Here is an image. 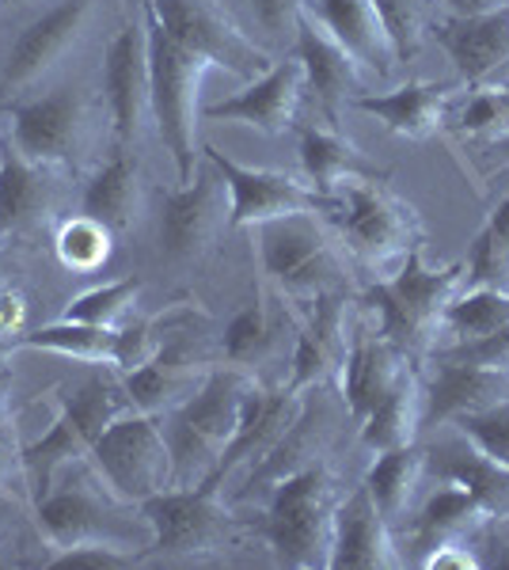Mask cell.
<instances>
[{"label": "cell", "mask_w": 509, "mask_h": 570, "mask_svg": "<svg viewBox=\"0 0 509 570\" xmlns=\"http://www.w3.org/2000/svg\"><path fill=\"white\" fill-rule=\"evenodd\" d=\"M16 475H23V453H16L12 445H8V438L0 434V499H12V483Z\"/></svg>", "instance_id": "obj_50"}, {"label": "cell", "mask_w": 509, "mask_h": 570, "mask_svg": "<svg viewBox=\"0 0 509 570\" xmlns=\"http://www.w3.org/2000/svg\"><path fill=\"white\" fill-rule=\"evenodd\" d=\"M339 502V483L323 461L277 483L266 494V510L258 521V537L266 540L274 563L293 570L331 567Z\"/></svg>", "instance_id": "obj_2"}, {"label": "cell", "mask_w": 509, "mask_h": 570, "mask_svg": "<svg viewBox=\"0 0 509 570\" xmlns=\"http://www.w3.org/2000/svg\"><path fill=\"white\" fill-rule=\"evenodd\" d=\"M438 42L446 46L460 77L468 85H483L490 72L509 66V8L487 16H452L438 27Z\"/></svg>", "instance_id": "obj_27"}, {"label": "cell", "mask_w": 509, "mask_h": 570, "mask_svg": "<svg viewBox=\"0 0 509 570\" xmlns=\"http://www.w3.org/2000/svg\"><path fill=\"white\" fill-rule=\"evenodd\" d=\"M419 563L425 570H476V567H483L476 551H471L460 537H446L433 548H425V556L419 559Z\"/></svg>", "instance_id": "obj_48"}, {"label": "cell", "mask_w": 509, "mask_h": 570, "mask_svg": "<svg viewBox=\"0 0 509 570\" xmlns=\"http://www.w3.org/2000/svg\"><path fill=\"white\" fill-rule=\"evenodd\" d=\"M145 209V168L134 153L110 156L80 190V214L96 217L110 233H126L141 220Z\"/></svg>", "instance_id": "obj_29"}, {"label": "cell", "mask_w": 509, "mask_h": 570, "mask_svg": "<svg viewBox=\"0 0 509 570\" xmlns=\"http://www.w3.org/2000/svg\"><path fill=\"white\" fill-rule=\"evenodd\" d=\"M407 370H411V354L403 346H395L392 338H384L381 331L354 335V346H350V357L339 376L342 400L358 419H365Z\"/></svg>", "instance_id": "obj_26"}, {"label": "cell", "mask_w": 509, "mask_h": 570, "mask_svg": "<svg viewBox=\"0 0 509 570\" xmlns=\"http://www.w3.org/2000/svg\"><path fill=\"white\" fill-rule=\"evenodd\" d=\"M509 327V289L498 285H464L446 308V331L457 343H476Z\"/></svg>", "instance_id": "obj_37"}, {"label": "cell", "mask_w": 509, "mask_h": 570, "mask_svg": "<svg viewBox=\"0 0 509 570\" xmlns=\"http://www.w3.org/2000/svg\"><path fill=\"white\" fill-rule=\"evenodd\" d=\"M164 346V335L156 331L153 320H126L115 335V370L118 373H134L141 365H149Z\"/></svg>", "instance_id": "obj_45"}, {"label": "cell", "mask_w": 509, "mask_h": 570, "mask_svg": "<svg viewBox=\"0 0 509 570\" xmlns=\"http://www.w3.org/2000/svg\"><path fill=\"white\" fill-rule=\"evenodd\" d=\"M422 422H425V384L419 381V373L407 370L400 381L392 384V392L361 419V441H365L373 453L414 445Z\"/></svg>", "instance_id": "obj_31"}, {"label": "cell", "mask_w": 509, "mask_h": 570, "mask_svg": "<svg viewBox=\"0 0 509 570\" xmlns=\"http://www.w3.org/2000/svg\"><path fill=\"white\" fill-rule=\"evenodd\" d=\"M373 4L381 12L388 35H392L400 61L414 58L422 50V35H425V16L419 0H373Z\"/></svg>", "instance_id": "obj_44"}, {"label": "cell", "mask_w": 509, "mask_h": 570, "mask_svg": "<svg viewBox=\"0 0 509 570\" xmlns=\"http://www.w3.org/2000/svg\"><path fill=\"white\" fill-rule=\"evenodd\" d=\"M449 483H460L464 491H471L487 510H498V502L509 499V472L498 464H490L483 453H476V449L452 456Z\"/></svg>", "instance_id": "obj_42"}, {"label": "cell", "mask_w": 509, "mask_h": 570, "mask_svg": "<svg viewBox=\"0 0 509 570\" xmlns=\"http://www.w3.org/2000/svg\"><path fill=\"white\" fill-rule=\"evenodd\" d=\"M452 88L438 80H407V85L381 91V96H354V107L384 122V130L407 141H430L433 134L446 126Z\"/></svg>", "instance_id": "obj_24"}, {"label": "cell", "mask_w": 509, "mask_h": 570, "mask_svg": "<svg viewBox=\"0 0 509 570\" xmlns=\"http://www.w3.org/2000/svg\"><path fill=\"white\" fill-rule=\"evenodd\" d=\"M301 411H304V392H293L290 384H282V389H266V384L255 381L252 392H247V400H244V411H239L236 434L225 445V453H221V461H217V472H213L206 483L221 491V483H225L236 468H247V472H252V468L271 453L277 441L290 434L293 422L301 419Z\"/></svg>", "instance_id": "obj_18"}, {"label": "cell", "mask_w": 509, "mask_h": 570, "mask_svg": "<svg viewBox=\"0 0 509 570\" xmlns=\"http://www.w3.org/2000/svg\"><path fill=\"white\" fill-rule=\"evenodd\" d=\"M115 335H118V327L110 331V327L77 324V320H58V324L23 331V335L16 338V351H46V354L72 357V362L110 365V370H115Z\"/></svg>", "instance_id": "obj_35"}, {"label": "cell", "mask_w": 509, "mask_h": 570, "mask_svg": "<svg viewBox=\"0 0 509 570\" xmlns=\"http://www.w3.org/2000/svg\"><path fill=\"white\" fill-rule=\"evenodd\" d=\"M301 168L320 195H327L335 183L350 176H384L376 164L365 160V153L354 141H346L327 126H301Z\"/></svg>", "instance_id": "obj_34"}, {"label": "cell", "mask_w": 509, "mask_h": 570, "mask_svg": "<svg viewBox=\"0 0 509 570\" xmlns=\"http://www.w3.org/2000/svg\"><path fill=\"white\" fill-rule=\"evenodd\" d=\"M153 525V544L137 563H206L233 548L236 518L217 487H172L141 502Z\"/></svg>", "instance_id": "obj_8"}, {"label": "cell", "mask_w": 509, "mask_h": 570, "mask_svg": "<svg viewBox=\"0 0 509 570\" xmlns=\"http://www.w3.org/2000/svg\"><path fill=\"white\" fill-rule=\"evenodd\" d=\"M381 179L384 176H350L335 183L327 190L331 209L323 214L339 228L350 252L376 271L403 263L422 240L414 209L403 198H395Z\"/></svg>", "instance_id": "obj_7"}, {"label": "cell", "mask_w": 509, "mask_h": 570, "mask_svg": "<svg viewBox=\"0 0 509 570\" xmlns=\"http://www.w3.org/2000/svg\"><path fill=\"white\" fill-rule=\"evenodd\" d=\"M134 411L137 407L118 370H99L88 381H80L77 389L65 392L50 434L23 449V480L31 483L35 499L50 491L61 472L88 461V453L107 434V426H115L118 419L134 415Z\"/></svg>", "instance_id": "obj_1"}, {"label": "cell", "mask_w": 509, "mask_h": 570, "mask_svg": "<svg viewBox=\"0 0 509 570\" xmlns=\"http://www.w3.org/2000/svg\"><path fill=\"white\" fill-rule=\"evenodd\" d=\"M452 16L468 20V16H487V12H498V8H509V0H441Z\"/></svg>", "instance_id": "obj_51"}, {"label": "cell", "mask_w": 509, "mask_h": 570, "mask_svg": "<svg viewBox=\"0 0 509 570\" xmlns=\"http://www.w3.org/2000/svg\"><path fill=\"white\" fill-rule=\"evenodd\" d=\"M293 53H297L304 66L309 91H316V99L327 110H335L339 104H354V96H361V69L354 66V58L309 12L297 23Z\"/></svg>", "instance_id": "obj_28"}, {"label": "cell", "mask_w": 509, "mask_h": 570, "mask_svg": "<svg viewBox=\"0 0 509 570\" xmlns=\"http://www.w3.org/2000/svg\"><path fill=\"white\" fill-rule=\"evenodd\" d=\"M53 202V168L27 160L12 141H0V240L35 225Z\"/></svg>", "instance_id": "obj_30"}, {"label": "cell", "mask_w": 509, "mask_h": 570, "mask_svg": "<svg viewBox=\"0 0 509 570\" xmlns=\"http://www.w3.org/2000/svg\"><path fill=\"white\" fill-rule=\"evenodd\" d=\"M464 285H498V289H509V195L498 202L487 228L476 236Z\"/></svg>", "instance_id": "obj_40"}, {"label": "cell", "mask_w": 509, "mask_h": 570, "mask_svg": "<svg viewBox=\"0 0 509 570\" xmlns=\"http://www.w3.org/2000/svg\"><path fill=\"white\" fill-rule=\"evenodd\" d=\"M509 395V373L483 370V365L457 362L438 354L433 376L425 384V422H452L468 411L490 407Z\"/></svg>", "instance_id": "obj_25"}, {"label": "cell", "mask_w": 509, "mask_h": 570, "mask_svg": "<svg viewBox=\"0 0 509 570\" xmlns=\"http://www.w3.org/2000/svg\"><path fill=\"white\" fill-rule=\"evenodd\" d=\"M502 567H509V548H506V556H502Z\"/></svg>", "instance_id": "obj_55"}, {"label": "cell", "mask_w": 509, "mask_h": 570, "mask_svg": "<svg viewBox=\"0 0 509 570\" xmlns=\"http://www.w3.org/2000/svg\"><path fill=\"white\" fill-rule=\"evenodd\" d=\"M468 266H425L422 247L400 263L392 278H381L365 293V301L381 312V335L403 346L407 354H425L438 346V335L446 331L449 301L464 289Z\"/></svg>", "instance_id": "obj_6"}, {"label": "cell", "mask_w": 509, "mask_h": 570, "mask_svg": "<svg viewBox=\"0 0 509 570\" xmlns=\"http://www.w3.org/2000/svg\"><path fill=\"white\" fill-rule=\"evenodd\" d=\"M457 434L468 441L476 453H483L490 464L506 468L509 472V395L490 407L468 411V415L452 419Z\"/></svg>", "instance_id": "obj_41"}, {"label": "cell", "mask_w": 509, "mask_h": 570, "mask_svg": "<svg viewBox=\"0 0 509 570\" xmlns=\"http://www.w3.org/2000/svg\"><path fill=\"white\" fill-rule=\"evenodd\" d=\"M460 134L506 137L509 134V88H479L457 115Z\"/></svg>", "instance_id": "obj_43"}, {"label": "cell", "mask_w": 509, "mask_h": 570, "mask_svg": "<svg viewBox=\"0 0 509 570\" xmlns=\"http://www.w3.org/2000/svg\"><path fill=\"white\" fill-rule=\"evenodd\" d=\"M247 4H252V16H255L258 31H263L266 46H277V50L293 46L309 0H247Z\"/></svg>", "instance_id": "obj_46"}, {"label": "cell", "mask_w": 509, "mask_h": 570, "mask_svg": "<svg viewBox=\"0 0 509 570\" xmlns=\"http://www.w3.org/2000/svg\"><path fill=\"white\" fill-rule=\"evenodd\" d=\"M141 289H145L141 278L107 282V285H99V289H88V293H80V297H72L69 305L61 308V320H77V324L115 331V327H123L126 320H134Z\"/></svg>", "instance_id": "obj_39"}, {"label": "cell", "mask_w": 509, "mask_h": 570, "mask_svg": "<svg viewBox=\"0 0 509 570\" xmlns=\"http://www.w3.org/2000/svg\"><path fill=\"white\" fill-rule=\"evenodd\" d=\"M137 556L129 551H118V548H107V544H85V548H65V551H53L46 559V567H88V570H118V567H134Z\"/></svg>", "instance_id": "obj_47"}, {"label": "cell", "mask_w": 509, "mask_h": 570, "mask_svg": "<svg viewBox=\"0 0 509 570\" xmlns=\"http://www.w3.org/2000/svg\"><path fill=\"white\" fill-rule=\"evenodd\" d=\"M483 518H490L487 505L471 491H464L460 483H449V487H441V491H433L430 499L422 502V510L414 513V540H419V548L425 551L446 537H460L468 525H476V521H483Z\"/></svg>", "instance_id": "obj_36"}, {"label": "cell", "mask_w": 509, "mask_h": 570, "mask_svg": "<svg viewBox=\"0 0 509 570\" xmlns=\"http://www.w3.org/2000/svg\"><path fill=\"white\" fill-rule=\"evenodd\" d=\"M53 252L58 263L72 274H96L99 266H107L110 252H115V233L107 225H99L96 217L77 214L61 220L53 233Z\"/></svg>", "instance_id": "obj_38"}, {"label": "cell", "mask_w": 509, "mask_h": 570, "mask_svg": "<svg viewBox=\"0 0 509 570\" xmlns=\"http://www.w3.org/2000/svg\"><path fill=\"white\" fill-rule=\"evenodd\" d=\"M327 434H331V430L323 426V419H312L309 403H304L301 419L293 422L290 434L277 441L271 453H266L263 461L247 472L239 499H252V494H271L282 480H290V475L304 472V468L320 464L323 449H327Z\"/></svg>", "instance_id": "obj_32"}, {"label": "cell", "mask_w": 509, "mask_h": 570, "mask_svg": "<svg viewBox=\"0 0 509 570\" xmlns=\"http://www.w3.org/2000/svg\"><path fill=\"white\" fill-rule=\"evenodd\" d=\"M0 285H4V271H0Z\"/></svg>", "instance_id": "obj_56"}, {"label": "cell", "mask_w": 509, "mask_h": 570, "mask_svg": "<svg viewBox=\"0 0 509 570\" xmlns=\"http://www.w3.org/2000/svg\"><path fill=\"white\" fill-rule=\"evenodd\" d=\"M202 156L221 171V179L228 183V228H258L266 220L290 217V214H327L331 198L320 195L309 179L285 176V171H266V168H244L233 156H225L217 145H206Z\"/></svg>", "instance_id": "obj_15"}, {"label": "cell", "mask_w": 509, "mask_h": 570, "mask_svg": "<svg viewBox=\"0 0 509 570\" xmlns=\"http://www.w3.org/2000/svg\"><path fill=\"white\" fill-rule=\"evenodd\" d=\"M403 556L395 548V529L376 510L369 487L361 483L339 502L335 513V548H331V570H395Z\"/></svg>", "instance_id": "obj_22"}, {"label": "cell", "mask_w": 509, "mask_h": 570, "mask_svg": "<svg viewBox=\"0 0 509 570\" xmlns=\"http://www.w3.org/2000/svg\"><path fill=\"white\" fill-rule=\"evenodd\" d=\"M285 305H290V297H282L271 285H258L252 305L236 312L225 327V338H221L225 365L255 376V370L282 362L285 354L293 357V346H297V316Z\"/></svg>", "instance_id": "obj_19"}, {"label": "cell", "mask_w": 509, "mask_h": 570, "mask_svg": "<svg viewBox=\"0 0 509 570\" xmlns=\"http://www.w3.org/2000/svg\"><path fill=\"white\" fill-rule=\"evenodd\" d=\"M304 91H309V80H304L301 58L293 53V58L274 61L263 77H255L252 85L244 91H236L233 99L202 107V118H209V122H239V126H252V130L274 137V134L293 130Z\"/></svg>", "instance_id": "obj_20"}, {"label": "cell", "mask_w": 509, "mask_h": 570, "mask_svg": "<svg viewBox=\"0 0 509 570\" xmlns=\"http://www.w3.org/2000/svg\"><path fill=\"white\" fill-rule=\"evenodd\" d=\"M228 183L206 160V168L194 171L190 183H179V190L164 195L160 209V255L175 266H198L209 259L221 233L228 228Z\"/></svg>", "instance_id": "obj_14"}, {"label": "cell", "mask_w": 509, "mask_h": 570, "mask_svg": "<svg viewBox=\"0 0 509 570\" xmlns=\"http://www.w3.org/2000/svg\"><path fill=\"white\" fill-rule=\"evenodd\" d=\"M255 247L263 274L290 301H316L320 293H339L342 259L331 244L323 214H290L255 228Z\"/></svg>", "instance_id": "obj_9"}, {"label": "cell", "mask_w": 509, "mask_h": 570, "mask_svg": "<svg viewBox=\"0 0 509 570\" xmlns=\"http://www.w3.org/2000/svg\"><path fill=\"white\" fill-rule=\"evenodd\" d=\"M209 370L213 365L190 343H179V338L168 343L164 338L160 354L149 365H141V370L126 373L123 381L137 411H145V415H168V411L183 407L206 384Z\"/></svg>", "instance_id": "obj_23"}, {"label": "cell", "mask_w": 509, "mask_h": 570, "mask_svg": "<svg viewBox=\"0 0 509 570\" xmlns=\"http://www.w3.org/2000/svg\"><path fill=\"white\" fill-rule=\"evenodd\" d=\"M91 20H96V0H53L46 12L35 16L0 61V96L27 99L42 80H50L88 39Z\"/></svg>", "instance_id": "obj_12"}, {"label": "cell", "mask_w": 509, "mask_h": 570, "mask_svg": "<svg viewBox=\"0 0 509 570\" xmlns=\"http://www.w3.org/2000/svg\"><path fill=\"white\" fill-rule=\"evenodd\" d=\"M88 461L99 472V480L129 505H141L175 487V464L164 415L134 411V415L118 419L96 441Z\"/></svg>", "instance_id": "obj_10"}, {"label": "cell", "mask_w": 509, "mask_h": 570, "mask_svg": "<svg viewBox=\"0 0 509 570\" xmlns=\"http://www.w3.org/2000/svg\"><path fill=\"white\" fill-rule=\"evenodd\" d=\"M304 12L354 58L358 69L373 72L376 80H388L395 72L400 53L373 0H309Z\"/></svg>", "instance_id": "obj_21"}, {"label": "cell", "mask_w": 509, "mask_h": 570, "mask_svg": "<svg viewBox=\"0 0 509 570\" xmlns=\"http://www.w3.org/2000/svg\"><path fill=\"white\" fill-rule=\"evenodd\" d=\"M8 12H27V8H42V4H53V0H0Z\"/></svg>", "instance_id": "obj_53"}, {"label": "cell", "mask_w": 509, "mask_h": 570, "mask_svg": "<svg viewBox=\"0 0 509 570\" xmlns=\"http://www.w3.org/2000/svg\"><path fill=\"white\" fill-rule=\"evenodd\" d=\"M255 376L233 365H213L206 384L183 407L164 415L168 430L175 487H198L217 472V461L239 426V411Z\"/></svg>", "instance_id": "obj_3"}, {"label": "cell", "mask_w": 509, "mask_h": 570, "mask_svg": "<svg viewBox=\"0 0 509 570\" xmlns=\"http://www.w3.org/2000/svg\"><path fill=\"white\" fill-rule=\"evenodd\" d=\"M104 91L110 107V122L123 149L141 141L153 118V80H149V31L141 23H126L110 39L104 58Z\"/></svg>", "instance_id": "obj_16"}, {"label": "cell", "mask_w": 509, "mask_h": 570, "mask_svg": "<svg viewBox=\"0 0 509 570\" xmlns=\"http://www.w3.org/2000/svg\"><path fill=\"white\" fill-rule=\"evenodd\" d=\"M425 472V453L419 445H403V449H388V453H376L373 468L365 475V487L373 494L376 510L384 513V521L392 529H400L407 518H411L414 494H419Z\"/></svg>", "instance_id": "obj_33"}, {"label": "cell", "mask_w": 509, "mask_h": 570, "mask_svg": "<svg viewBox=\"0 0 509 570\" xmlns=\"http://www.w3.org/2000/svg\"><path fill=\"white\" fill-rule=\"evenodd\" d=\"M91 137V99L80 85L16 99L8 110V141L42 168H69Z\"/></svg>", "instance_id": "obj_11"}, {"label": "cell", "mask_w": 509, "mask_h": 570, "mask_svg": "<svg viewBox=\"0 0 509 570\" xmlns=\"http://www.w3.org/2000/svg\"><path fill=\"white\" fill-rule=\"evenodd\" d=\"M145 8L175 42L239 80H255L274 66L266 46L247 39L217 0H145Z\"/></svg>", "instance_id": "obj_13"}, {"label": "cell", "mask_w": 509, "mask_h": 570, "mask_svg": "<svg viewBox=\"0 0 509 570\" xmlns=\"http://www.w3.org/2000/svg\"><path fill=\"white\" fill-rule=\"evenodd\" d=\"M80 464L69 468L72 480H65L61 487L53 483L50 491L35 499V525H39L42 544L50 548V556L65 548L107 544V548L129 551V556L141 559V551L153 544V537H141V532L134 537L126 525L129 502H123L104 480H99L96 468L85 472Z\"/></svg>", "instance_id": "obj_4"}, {"label": "cell", "mask_w": 509, "mask_h": 570, "mask_svg": "<svg viewBox=\"0 0 509 570\" xmlns=\"http://www.w3.org/2000/svg\"><path fill=\"white\" fill-rule=\"evenodd\" d=\"M12 392H16L12 370H0V426H4V419H8V407H12Z\"/></svg>", "instance_id": "obj_52"}, {"label": "cell", "mask_w": 509, "mask_h": 570, "mask_svg": "<svg viewBox=\"0 0 509 570\" xmlns=\"http://www.w3.org/2000/svg\"><path fill=\"white\" fill-rule=\"evenodd\" d=\"M12 354H16V343L0 338V370H8V365H12Z\"/></svg>", "instance_id": "obj_54"}, {"label": "cell", "mask_w": 509, "mask_h": 570, "mask_svg": "<svg viewBox=\"0 0 509 570\" xmlns=\"http://www.w3.org/2000/svg\"><path fill=\"white\" fill-rule=\"evenodd\" d=\"M309 320L297 324V346L290 357V389H327L342 376V365L354 346V327H350V301L342 293H320L309 301Z\"/></svg>", "instance_id": "obj_17"}, {"label": "cell", "mask_w": 509, "mask_h": 570, "mask_svg": "<svg viewBox=\"0 0 509 570\" xmlns=\"http://www.w3.org/2000/svg\"><path fill=\"white\" fill-rule=\"evenodd\" d=\"M145 12V31H149V80H153V122L160 141L168 145L179 183H190L194 171L202 168V141H198V122H202V77H206L209 61H202L198 53H190L187 46H179L164 31V23L156 20L149 8Z\"/></svg>", "instance_id": "obj_5"}, {"label": "cell", "mask_w": 509, "mask_h": 570, "mask_svg": "<svg viewBox=\"0 0 509 570\" xmlns=\"http://www.w3.org/2000/svg\"><path fill=\"white\" fill-rule=\"evenodd\" d=\"M23 331H27V297L0 285V338L16 343Z\"/></svg>", "instance_id": "obj_49"}]
</instances>
